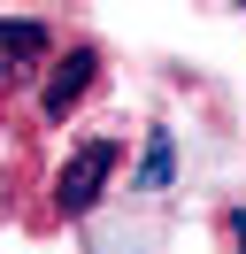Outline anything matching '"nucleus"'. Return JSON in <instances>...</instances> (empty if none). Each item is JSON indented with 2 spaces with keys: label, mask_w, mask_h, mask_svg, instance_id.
<instances>
[{
  "label": "nucleus",
  "mask_w": 246,
  "mask_h": 254,
  "mask_svg": "<svg viewBox=\"0 0 246 254\" xmlns=\"http://www.w3.org/2000/svg\"><path fill=\"white\" fill-rule=\"evenodd\" d=\"M116 162H123V146H116V139H85V146H77V154L54 170V208H62V216H85V208L108 192Z\"/></svg>",
  "instance_id": "1"
},
{
  "label": "nucleus",
  "mask_w": 246,
  "mask_h": 254,
  "mask_svg": "<svg viewBox=\"0 0 246 254\" xmlns=\"http://www.w3.org/2000/svg\"><path fill=\"white\" fill-rule=\"evenodd\" d=\"M92 77H100V54H92V47H69L62 62H46V93H39V116H46V124H69V108L92 93Z\"/></svg>",
  "instance_id": "2"
},
{
  "label": "nucleus",
  "mask_w": 246,
  "mask_h": 254,
  "mask_svg": "<svg viewBox=\"0 0 246 254\" xmlns=\"http://www.w3.org/2000/svg\"><path fill=\"white\" fill-rule=\"evenodd\" d=\"M46 23H0V77L8 85H23V77H39V62H46Z\"/></svg>",
  "instance_id": "3"
},
{
  "label": "nucleus",
  "mask_w": 246,
  "mask_h": 254,
  "mask_svg": "<svg viewBox=\"0 0 246 254\" xmlns=\"http://www.w3.org/2000/svg\"><path fill=\"white\" fill-rule=\"evenodd\" d=\"M169 185V131H146V162H138V192Z\"/></svg>",
  "instance_id": "4"
},
{
  "label": "nucleus",
  "mask_w": 246,
  "mask_h": 254,
  "mask_svg": "<svg viewBox=\"0 0 246 254\" xmlns=\"http://www.w3.org/2000/svg\"><path fill=\"white\" fill-rule=\"evenodd\" d=\"M223 231H231V254H246V208H231V216H223Z\"/></svg>",
  "instance_id": "5"
}]
</instances>
